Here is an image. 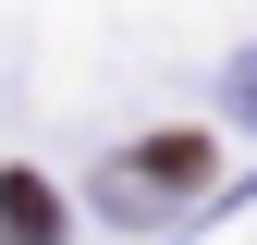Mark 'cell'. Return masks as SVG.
I'll use <instances>...</instances> for the list:
<instances>
[{
  "label": "cell",
  "instance_id": "cell-1",
  "mask_svg": "<svg viewBox=\"0 0 257 245\" xmlns=\"http://www.w3.org/2000/svg\"><path fill=\"white\" fill-rule=\"evenodd\" d=\"M208 172H220V147H208V135H147L135 160H122V172L98 184V196L122 208V221H147V208H172V196H196Z\"/></svg>",
  "mask_w": 257,
  "mask_h": 245
},
{
  "label": "cell",
  "instance_id": "cell-2",
  "mask_svg": "<svg viewBox=\"0 0 257 245\" xmlns=\"http://www.w3.org/2000/svg\"><path fill=\"white\" fill-rule=\"evenodd\" d=\"M0 233H13V245H61V196L37 172H0Z\"/></svg>",
  "mask_w": 257,
  "mask_h": 245
}]
</instances>
